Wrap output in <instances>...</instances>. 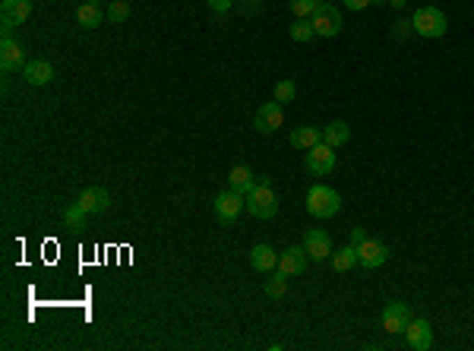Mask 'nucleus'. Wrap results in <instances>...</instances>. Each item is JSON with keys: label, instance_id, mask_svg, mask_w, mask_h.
Returning <instances> with one entry per match:
<instances>
[{"label": "nucleus", "instance_id": "1", "mask_svg": "<svg viewBox=\"0 0 474 351\" xmlns=\"http://www.w3.org/2000/svg\"><path fill=\"white\" fill-rule=\"evenodd\" d=\"M338 209H342L338 190H332V187H326V184H316L307 190V212L313 215V219H332Z\"/></svg>", "mask_w": 474, "mask_h": 351}, {"label": "nucleus", "instance_id": "2", "mask_svg": "<svg viewBox=\"0 0 474 351\" xmlns=\"http://www.w3.org/2000/svg\"><path fill=\"white\" fill-rule=\"evenodd\" d=\"M247 212L262 221L275 219V212H278V196H275L269 180H256V187L247 193Z\"/></svg>", "mask_w": 474, "mask_h": 351}, {"label": "nucleus", "instance_id": "3", "mask_svg": "<svg viewBox=\"0 0 474 351\" xmlns=\"http://www.w3.org/2000/svg\"><path fill=\"white\" fill-rule=\"evenodd\" d=\"M411 26H414V32L424 35V38H443L449 29V20L440 7H420L418 13H414Z\"/></svg>", "mask_w": 474, "mask_h": 351}, {"label": "nucleus", "instance_id": "4", "mask_svg": "<svg viewBox=\"0 0 474 351\" xmlns=\"http://www.w3.org/2000/svg\"><path fill=\"white\" fill-rule=\"evenodd\" d=\"M244 209H247V196H241V193L231 190V187L215 196V219H219L221 225H234V221L241 219Z\"/></svg>", "mask_w": 474, "mask_h": 351}, {"label": "nucleus", "instance_id": "5", "mask_svg": "<svg viewBox=\"0 0 474 351\" xmlns=\"http://www.w3.org/2000/svg\"><path fill=\"white\" fill-rule=\"evenodd\" d=\"M303 168H307L313 178H326V174H332V168H335V149L326 146V143H316L313 149H307Z\"/></svg>", "mask_w": 474, "mask_h": 351}, {"label": "nucleus", "instance_id": "6", "mask_svg": "<svg viewBox=\"0 0 474 351\" xmlns=\"http://www.w3.org/2000/svg\"><path fill=\"white\" fill-rule=\"evenodd\" d=\"M310 22H313L316 35H323V38H332V35L342 32V13L332 3H319V10L310 16Z\"/></svg>", "mask_w": 474, "mask_h": 351}, {"label": "nucleus", "instance_id": "7", "mask_svg": "<svg viewBox=\"0 0 474 351\" xmlns=\"http://www.w3.org/2000/svg\"><path fill=\"white\" fill-rule=\"evenodd\" d=\"M282 124H285V111H282V104H278V102L260 104V111L253 114V127L260 133H275Z\"/></svg>", "mask_w": 474, "mask_h": 351}, {"label": "nucleus", "instance_id": "8", "mask_svg": "<svg viewBox=\"0 0 474 351\" xmlns=\"http://www.w3.org/2000/svg\"><path fill=\"white\" fill-rule=\"evenodd\" d=\"M386 260H389V247H386L383 241H377V237H367L364 244H358V266L377 269V266H383Z\"/></svg>", "mask_w": 474, "mask_h": 351}, {"label": "nucleus", "instance_id": "9", "mask_svg": "<svg viewBox=\"0 0 474 351\" xmlns=\"http://www.w3.org/2000/svg\"><path fill=\"white\" fill-rule=\"evenodd\" d=\"M379 323H383V329L392 332V336H395V332H405V326L411 323V310H408V304H402V301L386 304Z\"/></svg>", "mask_w": 474, "mask_h": 351}, {"label": "nucleus", "instance_id": "10", "mask_svg": "<svg viewBox=\"0 0 474 351\" xmlns=\"http://www.w3.org/2000/svg\"><path fill=\"white\" fill-rule=\"evenodd\" d=\"M405 345L411 351H427L433 345V329H430V323H427L424 317L411 320V323L405 326Z\"/></svg>", "mask_w": 474, "mask_h": 351}, {"label": "nucleus", "instance_id": "11", "mask_svg": "<svg viewBox=\"0 0 474 351\" xmlns=\"http://www.w3.org/2000/svg\"><path fill=\"white\" fill-rule=\"evenodd\" d=\"M303 250H307L310 260L323 263L332 256V237L326 231H319V228H313V231H307V237H303Z\"/></svg>", "mask_w": 474, "mask_h": 351}, {"label": "nucleus", "instance_id": "12", "mask_svg": "<svg viewBox=\"0 0 474 351\" xmlns=\"http://www.w3.org/2000/svg\"><path fill=\"white\" fill-rule=\"evenodd\" d=\"M310 256L303 247H288L285 254H278V272H285L288 279L294 276H303V269H307Z\"/></svg>", "mask_w": 474, "mask_h": 351}, {"label": "nucleus", "instance_id": "13", "mask_svg": "<svg viewBox=\"0 0 474 351\" xmlns=\"http://www.w3.org/2000/svg\"><path fill=\"white\" fill-rule=\"evenodd\" d=\"M76 203L86 209L89 215H102L104 209L111 206V196H108V190L104 187H86L79 196H76Z\"/></svg>", "mask_w": 474, "mask_h": 351}, {"label": "nucleus", "instance_id": "14", "mask_svg": "<svg viewBox=\"0 0 474 351\" xmlns=\"http://www.w3.org/2000/svg\"><path fill=\"white\" fill-rule=\"evenodd\" d=\"M26 48H22L19 42H3L0 45V67H3V73H16V70L26 67Z\"/></svg>", "mask_w": 474, "mask_h": 351}, {"label": "nucleus", "instance_id": "15", "mask_svg": "<svg viewBox=\"0 0 474 351\" xmlns=\"http://www.w3.org/2000/svg\"><path fill=\"white\" fill-rule=\"evenodd\" d=\"M19 73L29 86H48L51 79H54V67H51L48 61H29Z\"/></svg>", "mask_w": 474, "mask_h": 351}, {"label": "nucleus", "instance_id": "16", "mask_svg": "<svg viewBox=\"0 0 474 351\" xmlns=\"http://www.w3.org/2000/svg\"><path fill=\"white\" fill-rule=\"evenodd\" d=\"M32 16V0H3V26H22Z\"/></svg>", "mask_w": 474, "mask_h": 351}, {"label": "nucleus", "instance_id": "17", "mask_svg": "<svg viewBox=\"0 0 474 351\" xmlns=\"http://www.w3.org/2000/svg\"><path fill=\"white\" fill-rule=\"evenodd\" d=\"M250 266H253L256 272H269V276H272L275 269H278V254H275L269 244H256V247L250 250Z\"/></svg>", "mask_w": 474, "mask_h": 351}, {"label": "nucleus", "instance_id": "18", "mask_svg": "<svg viewBox=\"0 0 474 351\" xmlns=\"http://www.w3.org/2000/svg\"><path fill=\"white\" fill-rule=\"evenodd\" d=\"M228 187H231V190H237V193H241V196H247V193L256 187L253 171H250L247 165H237V168H231V174H228Z\"/></svg>", "mask_w": 474, "mask_h": 351}, {"label": "nucleus", "instance_id": "19", "mask_svg": "<svg viewBox=\"0 0 474 351\" xmlns=\"http://www.w3.org/2000/svg\"><path fill=\"white\" fill-rule=\"evenodd\" d=\"M348 139H351V127L345 120H332L329 127H323V143L332 146V149H342Z\"/></svg>", "mask_w": 474, "mask_h": 351}, {"label": "nucleus", "instance_id": "20", "mask_svg": "<svg viewBox=\"0 0 474 351\" xmlns=\"http://www.w3.org/2000/svg\"><path fill=\"white\" fill-rule=\"evenodd\" d=\"M316 143H323V130L319 127H297L291 133V146L294 149H313Z\"/></svg>", "mask_w": 474, "mask_h": 351}, {"label": "nucleus", "instance_id": "21", "mask_svg": "<svg viewBox=\"0 0 474 351\" xmlns=\"http://www.w3.org/2000/svg\"><path fill=\"white\" fill-rule=\"evenodd\" d=\"M358 266V247H342V250H335V254H332V269H335V272H348V269H354Z\"/></svg>", "mask_w": 474, "mask_h": 351}, {"label": "nucleus", "instance_id": "22", "mask_svg": "<svg viewBox=\"0 0 474 351\" xmlns=\"http://www.w3.org/2000/svg\"><path fill=\"white\" fill-rule=\"evenodd\" d=\"M102 20L104 16H102V10H98V3H83V7L76 10V22L83 29H98Z\"/></svg>", "mask_w": 474, "mask_h": 351}, {"label": "nucleus", "instance_id": "23", "mask_svg": "<svg viewBox=\"0 0 474 351\" xmlns=\"http://www.w3.org/2000/svg\"><path fill=\"white\" fill-rule=\"evenodd\" d=\"M63 221H67V228H73V231H83L86 221H89V212H86L79 203H73V206L63 212Z\"/></svg>", "mask_w": 474, "mask_h": 351}, {"label": "nucleus", "instance_id": "24", "mask_svg": "<svg viewBox=\"0 0 474 351\" xmlns=\"http://www.w3.org/2000/svg\"><path fill=\"white\" fill-rule=\"evenodd\" d=\"M266 295H269V297H285V295H288V276L275 269L272 279L266 282Z\"/></svg>", "mask_w": 474, "mask_h": 351}, {"label": "nucleus", "instance_id": "25", "mask_svg": "<svg viewBox=\"0 0 474 351\" xmlns=\"http://www.w3.org/2000/svg\"><path fill=\"white\" fill-rule=\"evenodd\" d=\"M319 3H323V0H291V13H294L297 20H310V16L319 10Z\"/></svg>", "mask_w": 474, "mask_h": 351}, {"label": "nucleus", "instance_id": "26", "mask_svg": "<svg viewBox=\"0 0 474 351\" xmlns=\"http://www.w3.org/2000/svg\"><path fill=\"white\" fill-rule=\"evenodd\" d=\"M316 35V29H313V22L310 20H294V26H291V38H294V42H310V38H313Z\"/></svg>", "mask_w": 474, "mask_h": 351}, {"label": "nucleus", "instance_id": "27", "mask_svg": "<svg viewBox=\"0 0 474 351\" xmlns=\"http://www.w3.org/2000/svg\"><path fill=\"white\" fill-rule=\"evenodd\" d=\"M108 20L117 22V26H120V22H127V20H130V3H127V0H111Z\"/></svg>", "mask_w": 474, "mask_h": 351}, {"label": "nucleus", "instance_id": "28", "mask_svg": "<svg viewBox=\"0 0 474 351\" xmlns=\"http://www.w3.org/2000/svg\"><path fill=\"white\" fill-rule=\"evenodd\" d=\"M297 95V86L291 83V79H282V83H275V102L285 104V102H294Z\"/></svg>", "mask_w": 474, "mask_h": 351}, {"label": "nucleus", "instance_id": "29", "mask_svg": "<svg viewBox=\"0 0 474 351\" xmlns=\"http://www.w3.org/2000/svg\"><path fill=\"white\" fill-rule=\"evenodd\" d=\"M408 32H414L411 22H395V29H392V35H395V38H405Z\"/></svg>", "mask_w": 474, "mask_h": 351}, {"label": "nucleus", "instance_id": "30", "mask_svg": "<svg viewBox=\"0 0 474 351\" xmlns=\"http://www.w3.org/2000/svg\"><path fill=\"white\" fill-rule=\"evenodd\" d=\"M231 3H234V0H209V7H212L215 13H228V10H231Z\"/></svg>", "mask_w": 474, "mask_h": 351}, {"label": "nucleus", "instance_id": "31", "mask_svg": "<svg viewBox=\"0 0 474 351\" xmlns=\"http://www.w3.org/2000/svg\"><path fill=\"white\" fill-rule=\"evenodd\" d=\"M367 241V231L364 228H354V231H351V247H358V244H364Z\"/></svg>", "mask_w": 474, "mask_h": 351}, {"label": "nucleus", "instance_id": "32", "mask_svg": "<svg viewBox=\"0 0 474 351\" xmlns=\"http://www.w3.org/2000/svg\"><path fill=\"white\" fill-rule=\"evenodd\" d=\"M345 7L348 10H367L370 7V0H345Z\"/></svg>", "mask_w": 474, "mask_h": 351}, {"label": "nucleus", "instance_id": "33", "mask_svg": "<svg viewBox=\"0 0 474 351\" xmlns=\"http://www.w3.org/2000/svg\"><path fill=\"white\" fill-rule=\"evenodd\" d=\"M386 3H392V7H395V10H402V7H405V3H408V0H386Z\"/></svg>", "mask_w": 474, "mask_h": 351}, {"label": "nucleus", "instance_id": "34", "mask_svg": "<svg viewBox=\"0 0 474 351\" xmlns=\"http://www.w3.org/2000/svg\"><path fill=\"white\" fill-rule=\"evenodd\" d=\"M370 3H386V0H370Z\"/></svg>", "mask_w": 474, "mask_h": 351}, {"label": "nucleus", "instance_id": "35", "mask_svg": "<svg viewBox=\"0 0 474 351\" xmlns=\"http://www.w3.org/2000/svg\"><path fill=\"white\" fill-rule=\"evenodd\" d=\"M89 3H102V0H89Z\"/></svg>", "mask_w": 474, "mask_h": 351}]
</instances>
